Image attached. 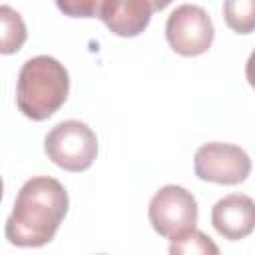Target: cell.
Segmentation results:
<instances>
[{"mask_svg": "<svg viewBox=\"0 0 255 255\" xmlns=\"http://www.w3.org/2000/svg\"><path fill=\"white\" fill-rule=\"evenodd\" d=\"M193 169L195 175L203 181L237 185L251 173V159L239 145L211 141L195 151Z\"/></svg>", "mask_w": 255, "mask_h": 255, "instance_id": "8992f818", "label": "cell"}, {"mask_svg": "<svg viewBox=\"0 0 255 255\" xmlns=\"http://www.w3.org/2000/svg\"><path fill=\"white\" fill-rule=\"evenodd\" d=\"M147 2L151 4L153 12H159V10H163V8H167L171 4V0H147Z\"/></svg>", "mask_w": 255, "mask_h": 255, "instance_id": "4fadbf2b", "label": "cell"}, {"mask_svg": "<svg viewBox=\"0 0 255 255\" xmlns=\"http://www.w3.org/2000/svg\"><path fill=\"white\" fill-rule=\"evenodd\" d=\"M28 38L22 16L6 4H0V54H16Z\"/></svg>", "mask_w": 255, "mask_h": 255, "instance_id": "9c48e42d", "label": "cell"}, {"mask_svg": "<svg viewBox=\"0 0 255 255\" xmlns=\"http://www.w3.org/2000/svg\"><path fill=\"white\" fill-rule=\"evenodd\" d=\"M147 217L161 237L175 241L195 227L197 201L187 189L179 185H165L151 197Z\"/></svg>", "mask_w": 255, "mask_h": 255, "instance_id": "277c9868", "label": "cell"}, {"mask_svg": "<svg viewBox=\"0 0 255 255\" xmlns=\"http://www.w3.org/2000/svg\"><path fill=\"white\" fill-rule=\"evenodd\" d=\"M104 0H56L60 12L72 18H98Z\"/></svg>", "mask_w": 255, "mask_h": 255, "instance_id": "7c38bea8", "label": "cell"}, {"mask_svg": "<svg viewBox=\"0 0 255 255\" xmlns=\"http://www.w3.org/2000/svg\"><path fill=\"white\" fill-rule=\"evenodd\" d=\"M66 187L48 175L28 179L6 219V239L16 247H42L50 243L68 213Z\"/></svg>", "mask_w": 255, "mask_h": 255, "instance_id": "6da1fadb", "label": "cell"}, {"mask_svg": "<svg viewBox=\"0 0 255 255\" xmlns=\"http://www.w3.org/2000/svg\"><path fill=\"white\" fill-rule=\"evenodd\" d=\"M46 155L66 171H86L98 155V137L84 122L66 120L54 126L44 139Z\"/></svg>", "mask_w": 255, "mask_h": 255, "instance_id": "3957f363", "label": "cell"}, {"mask_svg": "<svg viewBox=\"0 0 255 255\" xmlns=\"http://www.w3.org/2000/svg\"><path fill=\"white\" fill-rule=\"evenodd\" d=\"M151 14L153 10L147 0H104L98 18H102L112 34L133 38L149 26Z\"/></svg>", "mask_w": 255, "mask_h": 255, "instance_id": "ba28073f", "label": "cell"}, {"mask_svg": "<svg viewBox=\"0 0 255 255\" xmlns=\"http://www.w3.org/2000/svg\"><path fill=\"white\" fill-rule=\"evenodd\" d=\"M2 193H4V183H2V177H0V201H2Z\"/></svg>", "mask_w": 255, "mask_h": 255, "instance_id": "5bb4252c", "label": "cell"}, {"mask_svg": "<svg viewBox=\"0 0 255 255\" xmlns=\"http://www.w3.org/2000/svg\"><path fill=\"white\" fill-rule=\"evenodd\" d=\"M169 253H201V255H217V245L199 229H191L189 233L181 235L179 239L171 241Z\"/></svg>", "mask_w": 255, "mask_h": 255, "instance_id": "8fae6325", "label": "cell"}, {"mask_svg": "<svg viewBox=\"0 0 255 255\" xmlns=\"http://www.w3.org/2000/svg\"><path fill=\"white\" fill-rule=\"evenodd\" d=\"M70 92V76L64 64L52 56H36L24 62L18 74L16 104L18 110L42 122L54 116L66 102Z\"/></svg>", "mask_w": 255, "mask_h": 255, "instance_id": "7a4b0ae2", "label": "cell"}, {"mask_svg": "<svg viewBox=\"0 0 255 255\" xmlns=\"http://www.w3.org/2000/svg\"><path fill=\"white\" fill-rule=\"evenodd\" d=\"M213 24L207 12L195 4H181L165 22V38L179 56H199L213 44Z\"/></svg>", "mask_w": 255, "mask_h": 255, "instance_id": "5b68a950", "label": "cell"}, {"mask_svg": "<svg viewBox=\"0 0 255 255\" xmlns=\"http://www.w3.org/2000/svg\"><path fill=\"white\" fill-rule=\"evenodd\" d=\"M211 223L219 235L229 241L245 239L255 227V203L249 195L231 193L219 199L211 209Z\"/></svg>", "mask_w": 255, "mask_h": 255, "instance_id": "52a82bcc", "label": "cell"}, {"mask_svg": "<svg viewBox=\"0 0 255 255\" xmlns=\"http://www.w3.org/2000/svg\"><path fill=\"white\" fill-rule=\"evenodd\" d=\"M225 24L237 34H251L255 28V0H225Z\"/></svg>", "mask_w": 255, "mask_h": 255, "instance_id": "30bf717a", "label": "cell"}]
</instances>
